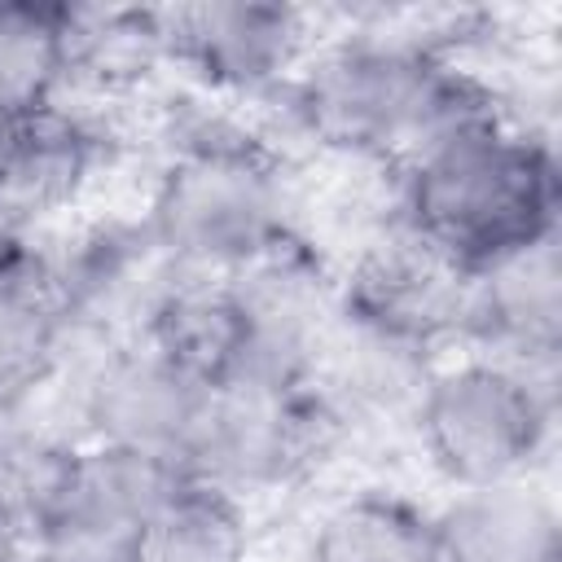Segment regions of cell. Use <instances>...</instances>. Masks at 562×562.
Wrapping results in <instances>:
<instances>
[{"mask_svg": "<svg viewBox=\"0 0 562 562\" xmlns=\"http://www.w3.org/2000/svg\"><path fill=\"white\" fill-rule=\"evenodd\" d=\"M325 404L303 373V351L255 342L250 356L211 386L193 448V479L281 483L299 474L325 439Z\"/></svg>", "mask_w": 562, "mask_h": 562, "instance_id": "obj_3", "label": "cell"}, {"mask_svg": "<svg viewBox=\"0 0 562 562\" xmlns=\"http://www.w3.org/2000/svg\"><path fill=\"white\" fill-rule=\"evenodd\" d=\"M443 57L391 48L378 40H351L325 53L294 88V110L303 127L347 154H369L395 162L404 132L417 114L430 70Z\"/></svg>", "mask_w": 562, "mask_h": 562, "instance_id": "obj_5", "label": "cell"}, {"mask_svg": "<svg viewBox=\"0 0 562 562\" xmlns=\"http://www.w3.org/2000/svg\"><path fill=\"white\" fill-rule=\"evenodd\" d=\"M167 57L193 66L206 83L255 92L268 88L299 48V13L259 0H215L162 9Z\"/></svg>", "mask_w": 562, "mask_h": 562, "instance_id": "obj_9", "label": "cell"}, {"mask_svg": "<svg viewBox=\"0 0 562 562\" xmlns=\"http://www.w3.org/2000/svg\"><path fill=\"white\" fill-rule=\"evenodd\" d=\"M285 233L272 158L246 136H198L167 167L149 237L176 263L224 268L255 259Z\"/></svg>", "mask_w": 562, "mask_h": 562, "instance_id": "obj_2", "label": "cell"}, {"mask_svg": "<svg viewBox=\"0 0 562 562\" xmlns=\"http://www.w3.org/2000/svg\"><path fill=\"white\" fill-rule=\"evenodd\" d=\"M140 342L154 347L167 364H176L193 382L215 386L250 356L255 325L228 281L171 285L154 303Z\"/></svg>", "mask_w": 562, "mask_h": 562, "instance_id": "obj_12", "label": "cell"}, {"mask_svg": "<svg viewBox=\"0 0 562 562\" xmlns=\"http://www.w3.org/2000/svg\"><path fill=\"white\" fill-rule=\"evenodd\" d=\"M439 522L443 562H558L562 531L553 509L518 483L474 487Z\"/></svg>", "mask_w": 562, "mask_h": 562, "instance_id": "obj_13", "label": "cell"}, {"mask_svg": "<svg viewBox=\"0 0 562 562\" xmlns=\"http://www.w3.org/2000/svg\"><path fill=\"white\" fill-rule=\"evenodd\" d=\"M470 334L536 360L558 356L562 338V259L558 233L487 263L470 285Z\"/></svg>", "mask_w": 562, "mask_h": 562, "instance_id": "obj_10", "label": "cell"}, {"mask_svg": "<svg viewBox=\"0 0 562 562\" xmlns=\"http://www.w3.org/2000/svg\"><path fill=\"white\" fill-rule=\"evenodd\" d=\"M26 250H31V246L22 241V228H13V224L0 220V272H4L9 263H18Z\"/></svg>", "mask_w": 562, "mask_h": 562, "instance_id": "obj_20", "label": "cell"}, {"mask_svg": "<svg viewBox=\"0 0 562 562\" xmlns=\"http://www.w3.org/2000/svg\"><path fill=\"white\" fill-rule=\"evenodd\" d=\"M0 158H4V127H0Z\"/></svg>", "mask_w": 562, "mask_h": 562, "instance_id": "obj_21", "label": "cell"}, {"mask_svg": "<svg viewBox=\"0 0 562 562\" xmlns=\"http://www.w3.org/2000/svg\"><path fill=\"white\" fill-rule=\"evenodd\" d=\"M167 57L162 9H79L66 4V75L123 83Z\"/></svg>", "mask_w": 562, "mask_h": 562, "instance_id": "obj_18", "label": "cell"}, {"mask_svg": "<svg viewBox=\"0 0 562 562\" xmlns=\"http://www.w3.org/2000/svg\"><path fill=\"white\" fill-rule=\"evenodd\" d=\"M189 470L114 448H70L57 492L35 527V562H127V549L154 505L180 483Z\"/></svg>", "mask_w": 562, "mask_h": 562, "instance_id": "obj_6", "label": "cell"}, {"mask_svg": "<svg viewBox=\"0 0 562 562\" xmlns=\"http://www.w3.org/2000/svg\"><path fill=\"white\" fill-rule=\"evenodd\" d=\"M206 395L211 386L193 382L189 373H180L154 347L140 342L123 351L92 386L97 443L149 452V457H162L189 470L198 430L206 417Z\"/></svg>", "mask_w": 562, "mask_h": 562, "instance_id": "obj_8", "label": "cell"}, {"mask_svg": "<svg viewBox=\"0 0 562 562\" xmlns=\"http://www.w3.org/2000/svg\"><path fill=\"white\" fill-rule=\"evenodd\" d=\"M549 435V400L514 364H461L430 382L422 439L430 461L461 487L514 483Z\"/></svg>", "mask_w": 562, "mask_h": 562, "instance_id": "obj_4", "label": "cell"}, {"mask_svg": "<svg viewBox=\"0 0 562 562\" xmlns=\"http://www.w3.org/2000/svg\"><path fill=\"white\" fill-rule=\"evenodd\" d=\"M127 562H246V518L228 487L189 474L154 505Z\"/></svg>", "mask_w": 562, "mask_h": 562, "instance_id": "obj_14", "label": "cell"}, {"mask_svg": "<svg viewBox=\"0 0 562 562\" xmlns=\"http://www.w3.org/2000/svg\"><path fill=\"white\" fill-rule=\"evenodd\" d=\"M22 549H26L22 527L0 509V562H26V558H22Z\"/></svg>", "mask_w": 562, "mask_h": 562, "instance_id": "obj_19", "label": "cell"}, {"mask_svg": "<svg viewBox=\"0 0 562 562\" xmlns=\"http://www.w3.org/2000/svg\"><path fill=\"white\" fill-rule=\"evenodd\" d=\"M66 79V4L0 0V127L53 105Z\"/></svg>", "mask_w": 562, "mask_h": 562, "instance_id": "obj_15", "label": "cell"}, {"mask_svg": "<svg viewBox=\"0 0 562 562\" xmlns=\"http://www.w3.org/2000/svg\"><path fill=\"white\" fill-rule=\"evenodd\" d=\"M470 285L474 272L404 224L356 263L347 316L382 342L426 347L461 329L470 334Z\"/></svg>", "mask_w": 562, "mask_h": 562, "instance_id": "obj_7", "label": "cell"}, {"mask_svg": "<svg viewBox=\"0 0 562 562\" xmlns=\"http://www.w3.org/2000/svg\"><path fill=\"white\" fill-rule=\"evenodd\" d=\"M404 224L479 272L558 233V162L544 140L501 123L408 171Z\"/></svg>", "mask_w": 562, "mask_h": 562, "instance_id": "obj_1", "label": "cell"}, {"mask_svg": "<svg viewBox=\"0 0 562 562\" xmlns=\"http://www.w3.org/2000/svg\"><path fill=\"white\" fill-rule=\"evenodd\" d=\"M92 158L97 136L57 105L9 123L0 158V220L22 228L26 220L57 211L79 193L92 171Z\"/></svg>", "mask_w": 562, "mask_h": 562, "instance_id": "obj_11", "label": "cell"}, {"mask_svg": "<svg viewBox=\"0 0 562 562\" xmlns=\"http://www.w3.org/2000/svg\"><path fill=\"white\" fill-rule=\"evenodd\" d=\"M312 562H443L439 522L391 492H360L321 522Z\"/></svg>", "mask_w": 562, "mask_h": 562, "instance_id": "obj_16", "label": "cell"}, {"mask_svg": "<svg viewBox=\"0 0 562 562\" xmlns=\"http://www.w3.org/2000/svg\"><path fill=\"white\" fill-rule=\"evenodd\" d=\"M66 312V285L35 259V250L0 272V395H18L44 378Z\"/></svg>", "mask_w": 562, "mask_h": 562, "instance_id": "obj_17", "label": "cell"}]
</instances>
